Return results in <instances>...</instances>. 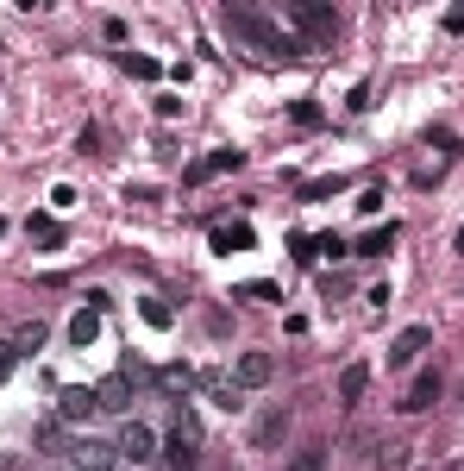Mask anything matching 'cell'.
<instances>
[{"mask_svg":"<svg viewBox=\"0 0 464 471\" xmlns=\"http://www.w3.org/2000/svg\"><path fill=\"white\" fill-rule=\"evenodd\" d=\"M119 63H125V76H138V82H157V76H163V63H157V57H132V51H125Z\"/></svg>","mask_w":464,"mask_h":471,"instance_id":"obj_20","label":"cell"},{"mask_svg":"<svg viewBox=\"0 0 464 471\" xmlns=\"http://www.w3.org/2000/svg\"><path fill=\"white\" fill-rule=\"evenodd\" d=\"M364 390H370V364L351 358L346 371H339V402H364Z\"/></svg>","mask_w":464,"mask_h":471,"instance_id":"obj_14","label":"cell"},{"mask_svg":"<svg viewBox=\"0 0 464 471\" xmlns=\"http://www.w3.org/2000/svg\"><path fill=\"white\" fill-rule=\"evenodd\" d=\"M308 251H314V258H351V245H346L339 233H320L314 245H308Z\"/></svg>","mask_w":464,"mask_h":471,"instance_id":"obj_22","label":"cell"},{"mask_svg":"<svg viewBox=\"0 0 464 471\" xmlns=\"http://www.w3.org/2000/svg\"><path fill=\"white\" fill-rule=\"evenodd\" d=\"M289 19H295V32H302L308 51H333V38H339V13H333V6H320V0H289Z\"/></svg>","mask_w":464,"mask_h":471,"instance_id":"obj_3","label":"cell"},{"mask_svg":"<svg viewBox=\"0 0 464 471\" xmlns=\"http://www.w3.org/2000/svg\"><path fill=\"white\" fill-rule=\"evenodd\" d=\"M119 453H114V440H76L70 447V471H107Z\"/></svg>","mask_w":464,"mask_h":471,"instance_id":"obj_9","label":"cell"},{"mask_svg":"<svg viewBox=\"0 0 464 471\" xmlns=\"http://www.w3.org/2000/svg\"><path fill=\"white\" fill-rule=\"evenodd\" d=\"M446 32H464V6H452V13H446Z\"/></svg>","mask_w":464,"mask_h":471,"instance_id":"obj_28","label":"cell"},{"mask_svg":"<svg viewBox=\"0 0 464 471\" xmlns=\"http://www.w3.org/2000/svg\"><path fill=\"white\" fill-rule=\"evenodd\" d=\"M283 434H289V409H283V402H270V409L251 421V447H257V453H270V447H283Z\"/></svg>","mask_w":464,"mask_h":471,"instance_id":"obj_6","label":"cell"},{"mask_svg":"<svg viewBox=\"0 0 464 471\" xmlns=\"http://www.w3.org/2000/svg\"><path fill=\"white\" fill-rule=\"evenodd\" d=\"M208 239H214V251H227V258H232V251H251V245H257V233H251L245 221H232V227H214Z\"/></svg>","mask_w":464,"mask_h":471,"instance_id":"obj_13","label":"cell"},{"mask_svg":"<svg viewBox=\"0 0 464 471\" xmlns=\"http://www.w3.org/2000/svg\"><path fill=\"white\" fill-rule=\"evenodd\" d=\"M138 315H144V327H157V334H163V327H176V308H170L163 296H144V302H138Z\"/></svg>","mask_w":464,"mask_h":471,"instance_id":"obj_17","label":"cell"},{"mask_svg":"<svg viewBox=\"0 0 464 471\" xmlns=\"http://www.w3.org/2000/svg\"><path fill=\"white\" fill-rule=\"evenodd\" d=\"M283 471H327V447H302Z\"/></svg>","mask_w":464,"mask_h":471,"instance_id":"obj_21","label":"cell"},{"mask_svg":"<svg viewBox=\"0 0 464 471\" xmlns=\"http://www.w3.org/2000/svg\"><path fill=\"white\" fill-rule=\"evenodd\" d=\"M95 409H101V402H95L88 383H63V390H57V415H63V421H82V415H95Z\"/></svg>","mask_w":464,"mask_h":471,"instance_id":"obj_10","label":"cell"},{"mask_svg":"<svg viewBox=\"0 0 464 471\" xmlns=\"http://www.w3.org/2000/svg\"><path fill=\"white\" fill-rule=\"evenodd\" d=\"M13 346H19V353H38V346H44V321H32V327H19V334H13Z\"/></svg>","mask_w":464,"mask_h":471,"instance_id":"obj_23","label":"cell"},{"mask_svg":"<svg viewBox=\"0 0 464 471\" xmlns=\"http://www.w3.org/2000/svg\"><path fill=\"white\" fill-rule=\"evenodd\" d=\"M0 233H6V221H0Z\"/></svg>","mask_w":464,"mask_h":471,"instance_id":"obj_30","label":"cell"},{"mask_svg":"<svg viewBox=\"0 0 464 471\" xmlns=\"http://www.w3.org/2000/svg\"><path fill=\"white\" fill-rule=\"evenodd\" d=\"M19 346H13V340H0V383H6V377H13V371H19Z\"/></svg>","mask_w":464,"mask_h":471,"instance_id":"obj_25","label":"cell"},{"mask_svg":"<svg viewBox=\"0 0 464 471\" xmlns=\"http://www.w3.org/2000/svg\"><path fill=\"white\" fill-rule=\"evenodd\" d=\"M270 377H276V358L270 353H238V364H232V383L238 390H264Z\"/></svg>","mask_w":464,"mask_h":471,"instance_id":"obj_7","label":"cell"},{"mask_svg":"<svg viewBox=\"0 0 464 471\" xmlns=\"http://www.w3.org/2000/svg\"><path fill=\"white\" fill-rule=\"evenodd\" d=\"M32 447H38V453H70V447H76V434H70V421H63V415H51V421H38V428H32Z\"/></svg>","mask_w":464,"mask_h":471,"instance_id":"obj_11","label":"cell"},{"mask_svg":"<svg viewBox=\"0 0 464 471\" xmlns=\"http://www.w3.org/2000/svg\"><path fill=\"white\" fill-rule=\"evenodd\" d=\"M440 390H446V377H440V371H421V377L408 383V396H402V415H427V409L440 402Z\"/></svg>","mask_w":464,"mask_h":471,"instance_id":"obj_8","label":"cell"},{"mask_svg":"<svg viewBox=\"0 0 464 471\" xmlns=\"http://www.w3.org/2000/svg\"><path fill=\"white\" fill-rule=\"evenodd\" d=\"M195 383H201L195 364H163V371H157V390H170V396H189Z\"/></svg>","mask_w":464,"mask_h":471,"instance_id":"obj_15","label":"cell"},{"mask_svg":"<svg viewBox=\"0 0 464 471\" xmlns=\"http://www.w3.org/2000/svg\"><path fill=\"white\" fill-rule=\"evenodd\" d=\"M95 340H101V308H82V315L70 321V346L82 353V346H95Z\"/></svg>","mask_w":464,"mask_h":471,"instance_id":"obj_16","label":"cell"},{"mask_svg":"<svg viewBox=\"0 0 464 471\" xmlns=\"http://www.w3.org/2000/svg\"><path fill=\"white\" fill-rule=\"evenodd\" d=\"M25 233L38 239V245H51V251H57V245H63V227H57V221H51V214H32V221H25Z\"/></svg>","mask_w":464,"mask_h":471,"instance_id":"obj_19","label":"cell"},{"mask_svg":"<svg viewBox=\"0 0 464 471\" xmlns=\"http://www.w3.org/2000/svg\"><path fill=\"white\" fill-rule=\"evenodd\" d=\"M157 459H163L170 471H195L201 466V421H195V409H176V421H170Z\"/></svg>","mask_w":464,"mask_h":471,"instance_id":"obj_2","label":"cell"},{"mask_svg":"<svg viewBox=\"0 0 464 471\" xmlns=\"http://www.w3.org/2000/svg\"><path fill=\"white\" fill-rule=\"evenodd\" d=\"M376 471H408V447H383L376 453Z\"/></svg>","mask_w":464,"mask_h":471,"instance_id":"obj_24","label":"cell"},{"mask_svg":"<svg viewBox=\"0 0 464 471\" xmlns=\"http://www.w3.org/2000/svg\"><path fill=\"white\" fill-rule=\"evenodd\" d=\"M157 447H163V440L151 434V421H138V415H125V421H119L114 453L125 459V466H151V459H157Z\"/></svg>","mask_w":464,"mask_h":471,"instance_id":"obj_4","label":"cell"},{"mask_svg":"<svg viewBox=\"0 0 464 471\" xmlns=\"http://www.w3.org/2000/svg\"><path fill=\"white\" fill-rule=\"evenodd\" d=\"M333 189H346V183H339V176H327V183H308L302 195H308V202H320V195H333Z\"/></svg>","mask_w":464,"mask_h":471,"instance_id":"obj_27","label":"cell"},{"mask_svg":"<svg viewBox=\"0 0 464 471\" xmlns=\"http://www.w3.org/2000/svg\"><path fill=\"white\" fill-rule=\"evenodd\" d=\"M201 390H208L220 409H245V390L232 383V371H201Z\"/></svg>","mask_w":464,"mask_h":471,"instance_id":"obj_12","label":"cell"},{"mask_svg":"<svg viewBox=\"0 0 464 471\" xmlns=\"http://www.w3.org/2000/svg\"><path fill=\"white\" fill-rule=\"evenodd\" d=\"M452 245H459V251H464V227H459V239H452Z\"/></svg>","mask_w":464,"mask_h":471,"instance_id":"obj_29","label":"cell"},{"mask_svg":"<svg viewBox=\"0 0 464 471\" xmlns=\"http://www.w3.org/2000/svg\"><path fill=\"white\" fill-rule=\"evenodd\" d=\"M220 25H227V38H238V44H251V51H264V57H308V44L295 38V32H283L270 13H257V6H227L220 13Z\"/></svg>","mask_w":464,"mask_h":471,"instance_id":"obj_1","label":"cell"},{"mask_svg":"<svg viewBox=\"0 0 464 471\" xmlns=\"http://www.w3.org/2000/svg\"><path fill=\"white\" fill-rule=\"evenodd\" d=\"M433 346V327H402L395 334V346H389V371H408V364H421V353Z\"/></svg>","mask_w":464,"mask_h":471,"instance_id":"obj_5","label":"cell"},{"mask_svg":"<svg viewBox=\"0 0 464 471\" xmlns=\"http://www.w3.org/2000/svg\"><path fill=\"white\" fill-rule=\"evenodd\" d=\"M389 245H395V227H389V221H383V227H376V233H364V239H357V251H351V258H383V251H389Z\"/></svg>","mask_w":464,"mask_h":471,"instance_id":"obj_18","label":"cell"},{"mask_svg":"<svg viewBox=\"0 0 464 471\" xmlns=\"http://www.w3.org/2000/svg\"><path fill=\"white\" fill-rule=\"evenodd\" d=\"M289 114H295V126H320V108H314V101H295Z\"/></svg>","mask_w":464,"mask_h":471,"instance_id":"obj_26","label":"cell"}]
</instances>
